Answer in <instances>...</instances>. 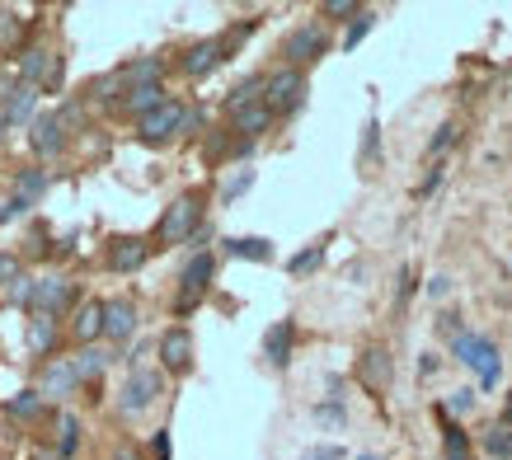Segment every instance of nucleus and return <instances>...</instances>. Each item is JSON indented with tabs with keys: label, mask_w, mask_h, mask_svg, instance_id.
I'll return each mask as SVG.
<instances>
[{
	"label": "nucleus",
	"mask_w": 512,
	"mask_h": 460,
	"mask_svg": "<svg viewBox=\"0 0 512 460\" xmlns=\"http://www.w3.org/2000/svg\"><path fill=\"white\" fill-rule=\"evenodd\" d=\"M198 230H202V193H184V198H174L170 207H165V216H160L156 245L160 249L184 245V240H193Z\"/></svg>",
	"instance_id": "1"
},
{
	"label": "nucleus",
	"mask_w": 512,
	"mask_h": 460,
	"mask_svg": "<svg viewBox=\"0 0 512 460\" xmlns=\"http://www.w3.org/2000/svg\"><path fill=\"white\" fill-rule=\"evenodd\" d=\"M212 277H217V259H212L207 249H202V254H193V259L184 263V273H179V296H174V310H179V315H188L202 296L212 292Z\"/></svg>",
	"instance_id": "2"
},
{
	"label": "nucleus",
	"mask_w": 512,
	"mask_h": 460,
	"mask_svg": "<svg viewBox=\"0 0 512 460\" xmlns=\"http://www.w3.org/2000/svg\"><path fill=\"white\" fill-rule=\"evenodd\" d=\"M160 390H165V376H160L156 367H132V376H127L123 390H118V409H123V414H146V409L156 404Z\"/></svg>",
	"instance_id": "3"
},
{
	"label": "nucleus",
	"mask_w": 512,
	"mask_h": 460,
	"mask_svg": "<svg viewBox=\"0 0 512 460\" xmlns=\"http://www.w3.org/2000/svg\"><path fill=\"white\" fill-rule=\"evenodd\" d=\"M329 52V29L325 24H301V29H292L287 33V43H282V57H287V66H311V62H320Z\"/></svg>",
	"instance_id": "4"
},
{
	"label": "nucleus",
	"mask_w": 512,
	"mask_h": 460,
	"mask_svg": "<svg viewBox=\"0 0 512 460\" xmlns=\"http://www.w3.org/2000/svg\"><path fill=\"white\" fill-rule=\"evenodd\" d=\"M184 127H188V108L179 104V99H170V104H160L156 113H146V118H141V123H137V137L156 146V141L179 137Z\"/></svg>",
	"instance_id": "5"
},
{
	"label": "nucleus",
	"mask_w": 512,
	"mask_h": 460,
	"mask_svg": "<svg viewBox=\"0 0 512 460\" xmlns=\"http://www.w3.org/2000/svg\"><path fill=\"white\" fill-rule=\"evenodd\" d=\"M231 52H235V47L226 43V33H221V38H202V43H193V47L184 52L179 71H184L188 80H202V76H212V71H217V66L226 62Z\"/></svg>",
	"instance_id": "6"
},
{
	"label": "nucleus",
	"mask_w": 512,
	"mask_h": 460,
	"mask_svg": "<svg viewBox=\"0 0 512 460\" xmlns=\"http://www.w3.org/2000/svg\"><path fill=\"white\" fill-rule=\"evenodd\" d=\"M43 193H47V169H24V174L15 179L10 202L0 207V226H5V221H15V216H24V212H33V207L43 202Z\"/></svg>",
	"instance_id": "7"
},
{
	"label": "nucleus",
	"mask_w": 512,
	"mask_h": 460,
	"mask_svg": "<svg viewBox=\"0 0 512 460\" xmlns=\"http://www.w3.org/2000/svg\"><path fill=\"white\" fill-rule=\"evenodd\" d=\"M306 104V76L296 71V66H282L268 76V108L273 113H296V108Z\"/></svg>",
	"instance_id": "8"
},
{
	"label": "nucleus",
	"mask_w": 512,
	"mask_h": 460,
	"mask_svg": "<svg viewBox=\"0 0 512 460\" xmlns=\"http://www.w3.org/2000/svg\"><path fill=\"white\" fill-rule=\"evenodd\" d=\"M456 357L466 362V367H475L480 371V385H494L498 381V348L489 343V338H480V334H461L456 338Z\"/></svg>",
	"instance_id": "9"
},
{
	"label": "nucleus",
	"mask_w": 512,
	"mask_h": 460,
	"mask_svg": "<svg viewBox=\"0 0 512 460\" xmlns=\"http://www.w3.org/2000/svg\"><path fill=\"white\" fill-rule=\"evenodd\" d=\"M76 390H80V376H76V367H71V357L47 362L43 376H38V395H43L47 404H66Z\"/></svg>",
	"instance_id": "10"
},
{
	"label": "nucleus",
	"mask_w": 512,
	"mask_h": 460,
	"mask_svg": "<svg viewBox=\"0 0 512 460\" xmlns=\"http://www.w3.org/2000/svg\"><path fill=\"white\" fill-rule=\"evenodd\" d=\"M160 367L170 371V376H188L193 371V334H188L184 324H174L160 334Z\"/></svg>",
	"instance_id": "11"
},
{
	"label": "nucleus",
	"mask_w": 512,
	"mask_h": 460,
	"mask_svg": "<svg viewBox=\"0 0 512 460\" xmlns=\"http://www.w3.org/2000/svg\"><path fill=\"white\" fill-rule=\"evenodd\" d=\"M66 306H71V282L66 277H33V287H29L33 315H57Z\"/></svg>",
	"instance_id": "12"
},
{
	"label": "nucleus",
	"mask_w": 512,
	"mask_h": 460,
	"mask_svg": "<svg viewBox=\"0 0 512 460\" xmlns=\"http://www.w3.org/2000/svg\"><path fill=\"white\" fill-rule=\"evenodd\" d=\"M146 259H151V240H141V235H118V240H109L113 273H137Z\"/></svg>",
	"instance_id": "13"
},
{
	"label": "nucleus",
	"mask_w": 512,
	"mask_h": 460,
	"mask_svg": "<svg viewBox=\"0 0 512 460\" xmlns=\"http://www.w3.org/2000/svg\"><path fill=\"white\" fill-rule=\"evenodd\" d=\"M33 151L43 155V160H52V155H62L66 146V123L62 113H43V118H33Z\"/></svg>",
	"instance_id": "14"
},
{
	"label": "nucleus",
	"mask_w": 512,
	"mask_h": 460,
	"mask_svg": "<svg viewBox=\"0 0 512 460\" xmlns=\"http://www.w3.org/2000/svg\"><path fill=\"white\" fill-rule=\"evenodd\" d=\"M390 376H395V362H390L386 348H367V353H362V362H357V381L367 385L372 395H381V390L390 385Z\"/></svg>",
	"instance_id": "15"
},
{
	"label": "nucleus",
	"mask_w": 512,
	"mask_h": 460,
	"mask_svg": "<svg viewBox=\"0 0 512 460\" xmlns=\"http://www.w3.org/2000/svg\"><path fill=\"white\" fill-rule=\"evenodd\" d=\"M19 76H24V85H57L62 80V62L47 52V47H29L24 52V62H19Z\"/></svg>",
	"instance_id": "16"
},
{
	"label": "nucleus",
	"mask_w": 512,
	"mask_h": 460,
	"mask_svg": "<svg viewBox=\"0 0 512 460\" xmlns=\"http://www.w3.org/2000/svg\"><path fill=\"white\" fill-rule=\"evenodd\" d=\"M231 118V132L235 137H245V141H254V137H264L268 127H273V108H268V99H259V104H249V108H240V113H226Z\"/></svg>",
	"instance_id": "17"
},
{
	"label": "nucleus",
	"mask_w": 512,
	"mask_h": 460,
	"mask_svg": "<svg viewBox=\"0 0 512 460\" xmlns=\"http://www.w3.org/2000/svg\"><path fill=\"white\" fill-rule=\"evenodd\" d=\"M292 343H296V324H292V320H278V324H273V329L264 334V357H268V367H278V371L292 367Z\"/></svg>",
	"instance_id": "18"
},
{
	"label": "nucleus",
	"mask_w": 512,
	"mask_h": 460,
	"mask_svg": "<svg viewBox=\"0 0 512 460\" xmlns=\"http://www.w3.org/2000/svg\"><path fill=\"white\" fill-rule=\"evenodd\" d=\"M104 334L113 343H127L137 334V306L132 301H104Z\"/></svg>",
	"instance_id": "19"
},
{
	"label": "nucleus",
	"mask_w": 512,
	"mask_h": 460,
	"mask_svg": "<svg viewBox=\"0 0 512 460\" xmlns=\"http://www.w3.org/2000/svg\"><path fill=\"white\" fill-rule=\"evenodd\" d=\"M0 108H5L10 127H15V123H33V108H38V85H24V80H19L15 90H5Z\"/></svg>",
	"instance_id": "20"
},
{
	"label": "nucleus",
	"mask_w": 512,
	"mask_h": 460,
	"mask_svg": "<svg viewBox=\"0 0 512 460\" xmlns=\"http://www.w3.org/2000/svg\"><path fill=\"white\" fill-rule=\"evenodd\" d=\"M226 254L245 263H268L273 259V240H264V235H235V240H226Z\"/></svg>",
	"instance_id": "21"
},
{
	"label": "nucleus",
	"mask_w": 512,
	"mask_h": 460,
	"mask_svg": "<svg viewBox=\"0 0 512 460\" xmlns=\"http://www.w3.org/2000/svg\"><path fill=\"white\" fill-rule=\"evenodd\" d=\"M160 76H165V62H160V57H137L132 66H123L127 94H132V90H146V85H160Z\"/></svg>",
	"instance_id": "22"
},
{
	"label": "nucleus",
	"mask_w": 512,
	"mask_h": 460,
	"mask_svg": "<svg viewBox=\"0 0 512 460\" xmlns=\"http://www.w3.org/2000/svg\"><path fill=\"white\" fill-rule=\"evenodd\" d=\"M160 104H170V94H165V85H146V90H132L123 99V113H132V118H146V113H156Z\"/></svg>",
	"instance_id": "23"
},
{
	"label": "nucleus",
	"mask_w": 512,
	"mask_h": 460,
	"mask_svg": "<svg viewBox=\"0 0 512 460\" xmlns=\"http://www.w3.org/2000/svg\"><path fill=\"white\" fill-rule=\"evenodd\" d=\"M259 99H268V76H245L226 99V113H240V108L259 104Z\"/></svg>",
	"instance_id": "24"
},
{
	"label": "nucleus",
	"mask_w": 512,
	"mask_h": 460,
	"mask_svg": "<svg viewBox=\"0 0 512 460\" xmlns=\"http://www.w3.org/2000/svg\"><path fill=\"white\" fill-rule=\"evenodd\" d=\"M109 362H113V353H104V348H80L76 357H71V367H76V376L80 381H99L104 371H109Z\"/></svg>",
	"instance_id": "25"
},
{
	"label": "nucleus",
	"mask_w": 512,
	"mask_h": 460,
	"mask_svg": "<svg viewBox=\"0 0 512 460\" xmlns=\"http://www.w3.org/2000/svg\"><path fill=\"white\" fill-rule=\"evenodd\" d=\"M99 334H104V301H85V306H80V315H76V338L90 348Z\"/></svg>",
	"instance_id": "26"
},
{
	"label": "nucleus",
	"mask_w": 512,
	"mask_h": 460,
	"mask_svg": "<svg viewBox=\"0 0 512 460\" xmlns=\"http://www.w3.org/2000/svg\"><path fill=\"white\" fill-rule=\"evenodd\" d=\"M29 348L33 353H52V348H57V315H33L29 320Z\"/></svg>",
	"instance_id": "27"
},
{
	"label": "nucleus",
	"mask_w": 512,
	"mask_h": 460,
	"mask_svg": "<svg viewBox=\"0 0 512 460\" xmlns=\"http://www.w3.org/2000/svg\"><path fill=\"white\" fill-rule=\"evenodd\" d=\"M94 99H104V104H113V99H127V80H123V66L118 71H109V76H99L90 85Z\"/></svg>",
	"instance_id": "28"
},
{
	"label": "nucleus",
	"mask_w": 512,
	"mask_h": 460,
	"mask_svg": "<svg viewBox=\"0 0 512 460\" xmlns=\"http://www.w3.org/2000/svg\"><path fill=\"white\" fill-rule=\"evenodd\" d=\"M442 451H447V460H470V437L456 423H442Z\"/></svg>",
	"instance_id": "29"
},
{
	"label": "nucleus",
	"mask_w": 512,
	"mask_h": 460,
	"mask_svg": "<svg viewBox=\"0 0 512 460\" xmlns=\"http://www.w3.org/2000/svg\"><path fill=\"white\" fill-rule=\"evenodd\" d=\"M57 432H62V437H57V451H62V456H76V446H80V418L76 414H62V418H57Z\"/></svg>",
	"instance_id": "30"
},
{
	"label": "nucleus",
	"mask_w": 512,
	"mask_h": 460,
	"mask_svg": "<svg viewBox=\"0 0 512 460\" xmlns=\"http://www.w3.org/2000/svg\"><path fill=\"white\" fill-rule=\"evenodd\" d=\"M484 451H489L494 460H512V428H508V423L489 428V437H484Z\"/></svg>",
	"instance_id": "31"
},
{
	"label": "nucleus",
	"mask_w": 512,
	"mask_h": 460,
	"mask_svg": "<svg viewBox=\"0 0 512 460\" xmlns=\"http://www.w3.org/2000/svg\"><path fill=\"white\" fill-rule=\"evenodd\" d=\"M47 409V399L38 395V390H19L15 399H10V414L15 418H38Z\"/></svg>",
	"instance_id": "32"
},
{
	"label": "nucleus",
	"mask_w": 512,
	"mask_h": 460,
	"mask_svg": "<svg viewBox=\"0 0 512 460\" xmlns=\"http://www.w3.org/2000/svg\"><path fill=\"white\" fill-rule=\"evenodd\" d=\"M320 263H325V240H320V245H311V249H301L287 268H292V277H306V273H315Z\"/></svg>",
	"instance_id": "33"
},
{
	"label": "nucleus",
	"mask_w": 512,
	"mask_h": 460,
	"mask_svg": "<svg viewBox=\"0 0 512 460\" xmlns=\"http://www.w3.org/2000/svg\"><path fill=\"white\" fill-rule=\"evenodd\" d=\"M249 188H254V169H235L231 179L221 184V202H235V198H245Z\"/></svg>",
	"instance_id": "34"
},
{
	"label": "nucleus",
	"mask_w": 512,
	"mask_h": 460,
	"mask_svg": "<svg viewBox=\"0 0 512 460\" xmlns=\"http://www.w3.org/2000/svg\"><path fill=\"white\" fill-rule=\"evenodd\" d=\"M372 29H376V15H372V10H362V15H357L353 24H348V33H343V47L353 52V47L362 43V38H367V33H372Z\"/></svg>",
	"instance_id": "35"
},
{
	"label": "nucleus",
	"mask_w": 512,
	"mask_h": 460,
	"mask_svg": "<svg viewBox=\"0 0 512 460\" xmlns=\"http://www.w3.org/2000/svg\"><path fill=\"white\" fill-rule=\"evenodd\" d=\"M19 277H24V273H19V259H15V254H0V292H10Z\"/></svg>",
	"instance_id": "36"
},
{
	"label": "nucleus",
	"mask_w": 512,
	"mask_h": 460,
	"mask_svg": "<svg viewBox=\"0 0 512 460\" xmlns=\"http://www.w3.org/2000/svg\"><path fill=\"white\" fill-rule=\"evenodd\" d=\"M320 15H329V19H357V15H362V5H353V0H329V5H320Z\"/></svg>",
	"instance_id": "37"
},
{
	"label": "nucleus",
	"mask_w": 512,
	"mask_h": 460,
	"mask_svg": "<svg viewBox=\"0 0 512 460\" xmlns=\"http://www.w3.org/2000/svg\"><path fill=\"white\" fill-rule=\"evenodd\" d=\"M451 141H456V123H442V127H437V137L428 141V155H442Z\"/></svg>",
	"instance_id": "38"
},
{
	"label": "nucleus",
	"mask_w": 512,
	"mask_h": 460,
	"mask_svg": "<svg viewBox=\"0 0 512 460\" xmlns=\"http://www.w3.org/2000/svg\"><path fill=\"white\" fill-rule=\"evenodd\" d=\"M447 409L451 414H470V409H475V390H456V395L447 399Z\"/></svg>",
	"instance_id": "39"
},
{
	"label": "nucleus",
	"mask_w": 512,
	"mask_h": 460,
	"mask_svg": "<svg viewBox=\"0 0 512 460\" xmlns=\"http://www.w3.org/2000/svg\"><path fill=\"white\" fill-rule=\"evenodd\" d=\"M315 418H325V423H343V404H339V399H329V404H320V409H315Z\"/></svg>",
	"instance_id": "40"
},
{
	"label": "nucleus",
	"mask_w": 512,
	"mask_h": 460,
	"mask_svg": "<svg viewBox=\"0 0 512 460\" xmlns=\"http://www.w3.org/2000/svg\"><path fill=\"white\" fill-rule=\"evenodd\" d=\"M151 456H156V460H170V456H174L170 432H156V442H151Z\"/></svg>",
	"instance_id": "41"
},
{
	"label": "nucleus",
	"mask_w": 512,
	"mask_h": 460,
	"mask_svg": "<svg viewBox=\"0 0 512 460\" xmlns=\"http://www.w3.org/2000/svg\"><path fill=\"white\" fill-rule=\"evenodd\" d=\"M376 160V118L367 123V141H362V165H372Z\"/></svg>",
	"instance_id": "42"
},
{
	"label": "nucleus",
	"mask_w": 512,
	"mask_h": 460,
	"mask_svg": "<svg viewBox=\"0 0 512 460\" xmlns=\"http://www.w3.org/2000/svg\"><path fill=\"white\" fill-rule=\"evenodd\" d=\"M301 460H343V451L339 446H315V451H306Z\"/></svg>",
	"instance_id": "43"
},
{
	"label": "nucleus",
	"mask_w": 512,
	"mask_h": 460,
	"mask_svg": "<svg viewBox=\"0 0 512 460\" xmlns=\"http://www.w3.org/2000/svg\"><path fill=\"white\" fill-rule=\"evenodd\" d=\"M442 184V165L433 169V174H428V179H423V188H419V198H428V193H433V188Z\"/></svg>",
	"instance_id": "44"
},
{
	"label": "nucleus",
	"mask_w": 512,
	"mask_h": 460,
	"mask_svg": "<svg viewBox=\"0 0 512 460\" xmlns=\"http://www.w3.org/2000/svg\"><path fill=\"white\" fill-rule=\"evenodd\" d=\"M428 292H433V296H447L451 292V277H433V282H428Z\"/></svg>",
	"instance_id": "45"
},
{
	"label": "nucleus",
	"mask_w": 512,
	"mask_h": 460,
	"mask_svg": "<svg viewBox=\"0 0 512 460\" xmlns=\"http://www.w3.org/2000/svg\"><path fill=\"white\" fill-rule=\"evenodd\" d=\"M0 38H15V15H0Z\"/></svg>",
	"instance_id": "46"
},
{
	"label": "nucleus",
	"mask_w": 512,
	"mask_h": 460,
	"mask_svg": "<svg viewBox=\"0 0 512 460\" xmlns=\"http://www.w3.org/2000/svg\"><path fill=\"white\" fill-rule=\"evenodd\" d=\"M118 460H141V456H137V451H132V446L123 442V446H118Z\"/></svg>",
	"instance_id": "47"
},
{
	"label": "nucleus",
	"mask_w": 512,
	"mask_h": 460,
	"mask_svg": "<svg viewBox=\"0 0 512 460\" xmlns=\"http://www.w3.org/2000/svg\"><path fill=\"white\" fill-rule=\"evenodd\" d=\"M5 132H10V118H5V108H0V137H5Z\"/></svg>",
	"instance_id": "48"
},
{
	"label": "nucleus",
	"mask_w": 512,
	"mask_h": 460,
	"mask_svg": "<svg viewBox=\"0 0 512 460\" xmlns=\"http://www.w3.org/2000/svg\"><path fill=\"white\" fill-rule=\"evenodd\" d=\"M362 460H376V456H362Z\"/></svg>",
	"instance_id": "49"
},
{
	"label": "nucleus",
	"mask_w": 512,
	"mask_h": 460,
	"mask_svg": "<svg viewBox=\"0 0 512 460\" xmlns=\"http://www.w3.org/2000/svg\"><path fill=\"white\" fill-rule=\"evenodd\" d=\"M43 460H52V456H43Z\"/></svg>",
	"instance_id": "50"
}]
</instances>
